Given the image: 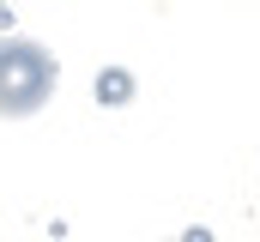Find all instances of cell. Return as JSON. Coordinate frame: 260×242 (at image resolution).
I'll list each match as a JSON object with an SVG mask.
<instances>
[{
    "label": "cell",
    "mask_w": 260,
    "mask_h": 242,
    "mask_svg": "<svg viewBox=\"0 0 260 242\" xmlns=\"http://www.w3.org/2000/svg\"><path fill=\"white\" fill-rule=\"evenodd\" d=\"M97 91H103V103H127V91H133V79L121 73V67H109L103 79H97Z\"/></svg>",
    "instance_id": "obj_2"
},
{
    "label": "cell",
    "mask_w": 260,
    "mask_h": 242,
    "mask_svg": "<svg viewBox=\"0 0 260 242\" xmlns=\"http://www.w3.org/2000/svg\"><path fill=\"white\" fill-rule=\"evenodd\" d=\"M55 97V55L43 43H0V115H37Z\"/></svg>",
    "instance_id": "obj_1"
}]
</instances>
